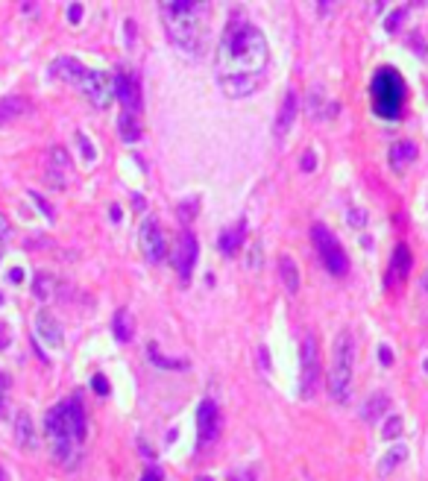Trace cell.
I'll list each match as a JSON object with an SVG mask.
<instances>
[{"label":"cell","instance_id":"obj_1","mask_svg":"<svg viewBox=\"0 0 428 481\" xmlns=\"http://www.w3.org/2000/svg\"><path fill=\"white\" fill-rule=\"evenodd\" d=\"M270 65L267 38L256 24L244 18H232L223 30L221 45L214 53V76L226 97L240 100L261 85Z\"/></svg>","mask_w":428,"mask_h":481},{"label":"cell","instance_id":"obj_2","mask_svg":"<svg viewBox=\"0 0 428 481\" xmlns=\"http://www.w3.org/2000/svg\"><path fill=\"white\" fill-rule=\"evenodd\" d=\"M159 15H161L164 30H168L170 45L182 56L200 59L205 53L208 21H212L208 3H196V0H161Z\"/></svg>","mask_w":428,"mask_h":481},{"label":"cell","instance_id":"obj_3","mask_svg":"<svg viewBox=\"0 0 428 481\" xmlns=\"http://www.w3.org/2000/svg\"><path fill=\"white\" fill-rule=\"evenodd\" d=\"M89 434V420H85V408L80 396L62 399L56 408L47 411L45 417V437L50 443L53 458L62 467H74L76 464V446L85 440Z\"/></svg>","mask_w":428,"mask_h":481},{"label":"cell","instance_id":"obj_4","mask_svg":"<svg viewBox=\"0 0 428 481\" xmlns=\"http://www.w3.org/2000/svg\"><path fill=\"white\" fill-rule=\"evenodd\" d=\"M352 376H355V335L343 329L335 337L332 346V367H328V396L337 405H346L349 393H352Z\"/></svg>","mask_w":428,"mask_h":481},{"label":"cell","instance_id":"obj_5","mask_svg":"<svg viewBox=\"0 0 428 481\" xmlns=\"http://www.w3.org/2000/svg\"><path fill=\"white\" fill-rule=\"evenodd\" d=\"M405 97H408V89H405V80L396 68L384 65V68L372 74L370 100H372V112L381 120H399L405 109Z\"/></svg>","mask_w":428,"mask_h":481},{"label":"cell","instance_id":"obj_6","mask_svg":"<svg viewBox=\"0 0 428 481\" xmlns=\"http://www.w3.org/2000/svg\"><path fill=\"white\" fill-rule=\"evenodd\" d=\"M311 240H314V249L320 256L323 267L332 273V276H346L349 273V256L346 249L340 247V240L335 238V232L328 229L326 223H314L311 226Z\"/></svg>","mask_w":428,"mask_h":481},{"label":"cell","instance_id":"obj_7","mask_svg":"<svg viewBox=\"0 0 428 481\" xmlns=\"http://www.w3.org/2000/svg\"><path fill=\"white\" fill-rule=\"evenodd\" d=\"M300 393L305 399H311L317 393V385H320V344H317L314 335L302 337L300 346Z\"/></svg>","mask_w":428,"mask_h":481},{"label":"cell","instance_id":"obj_8","mask_svg":"<svg viewBox=\"0 0 428 481\" xmlns=\"http://www.w3.org/2000/svg\"><path fill=\"white\" fill-rule=\"evenodd\" d=\"M138 244H141V253L150 265H161L168 258V235L164 229L153 221V217H144L138 226Z\"/></svg>","mask_w":428,"mask_h":481},{"label":"cell","instance_id":"obj_9","mask_svg":"<svg viewBox=\"0 0 428 481\" xmlns=\"http://www.w3.org/2000/svg\"><path fill=\"white\" fill-rule=\"evenodd\" d=\"M82 94L89 97V103L97 106V109H106L109 103L115 100V74H106V71H97V68H89L80 82Z\"/></svg>","mask_w":428,"mask_h":481},{"label":"cell","instance_id":"obj_10","mask_svg":"<svg viewBox=\"0 0 428 481\" xmlns=\"http://www.w3.org/2000/svg\"><path fill=\"white\" fill-rule=\"evenodd\" d=\"M221 408H217L214 399H203L200 408H196V446H212L217 440V434H221Z\"/></svg>","mask_w":428,"mask_h":481},{"label":"cell","instance_id":"obj_11","mask_svg":"<svg viewBox=\"0 0 428 481\" xmlns=\"http://www.w3.org/2000/svg\"><path fill=\"white\" fill-rule=\"evenodd\" d=\"M196 253H200V247H196V238L194 232H185L177 238V244H173V253H170V261H173V267H177L179 273V279L182 282H191L194 276V265H196Z\"/></svg>","mask_w":428,"mask_h":481},{"label":"cell","instance_id":"obj_12","mask_svg":"<svg viewBox=\"0 0 428 481\" xmlns=\"http://www.w3.org/2000/svg\"><path fill=\"white\" fill-rule=\"evenodd\" d=\"M115 97L124 106V112H141V82L133 71L117 68L115 71Z\"/></svg>","mask_w":428,"mask_h":481},{"label":"cell","instance_id":"obj_13","mask_svg":"<svg viewBox=\"0 0 428 481\" xmlns=\"http://www.w3.org/2000/svg\"><path fill=\"white\" fill-rule=\"evenodd\" d=\"M296 112H300V97H296L293 89L284 91V100L279 106V115H276V124H273V135L276 138H284L291 133L293 120H296Z\"/></svg>","mask_w":428,"mask_h":481},{"label":"cell","instance_id":"obj_14","mask_svg":"<svg viewBox=\"0 0 428 481\" xmlns=\"http://www.w3.org/2000/svg\"><path fill=\"white\" fill-rule=\"evenodd\" d=\"M411 261H414V256H411L408 244H396V249H393V256H390V267H387V276H384V285H393V282L408 279Z\"/></svg>","mask_w":428,"mask_h":481},{"label":"cell","instance_id":"obj_15","mask_svg":"<svg viewBox=\"0 0 428 481\" xmlns=\"http://www.w3.org/2000/svg\"><path fill=\"white\" fill-rule=\"evenodd\" d=\"M85 71H89V68H85L76 56H59L56 62L50 65V74L56 76V80H62V82H71V85H80Z\"/></svg>","mask_w":428,"mask_h":481},{"label":"cell","instance_id":"obj_16","mask_svg":"<svg viewBox=\"0 0 428 481\" xmlns=\"http://www.w3.org/2000/svg\"><path fill=\"white\" fill-rule=\"evenodd\" d=\"M68 170H71L68 153H65L62 147H53L50 159H47V182L53 185V188H62V185L68 182Z\"/></svg>","mask_w":428,"mask_h":481},{"label":"cell","instance_id":"obj_17","mask_svg":"<svg viewBox=\"0 0 428 481\" xmlns=\"http://www.w3.org/2000/svg\"><path fill=\"white\" fill-rule=\"evenodd\" d=\"M36 335L47 346H53V349L62 346V326L56 323V317H53L50 311H38V317H36Z\"/></svg>","mask_w":428,"mask_h":481},{"label":"cell","instance_id":"obj_18","mask_svg":"<svg viewBox=\"0 0 428 481\" xmlns=\"http://www.w3.org/2000/svg\"><path fill=\"white\" fill-rule=\"evenodd\" d=\"M244 235H247V221H238L235 226H226L221 232V238H217V249H221L226 258L235 256L240 249V244H244Z\"/></svg>","mask_w":428,"mask_h":481},{"label":"cell","instance_id":"obj_19","mask_svg":"<svg viewBox=\"0 0 428 481\" xmlns=\"http://www.w3.org/2000/svg\"><path fill=\"white\" fill-rule=\"evenodd\" d=\"M414 159H416V144H414V141H396V144L390 147V153H387V161H390V168L396 173H402Z\"/></svg>","mask_w":428,"mask_h":481},{"label":"cell","instance_id":"obj_20","mask_svg":"<svg viewBox=\"0 0 428 481\" xmlns=\"http://www.w3.org/2000/svg\"><path fill=\"white\" fill-rule=\"evenodd\" d=\"M27 109H30V103L24 100V97H3V100H0V126L21 118Z\"/></svg>","mask_w":428,"mask_h":481},{"label":"cell","instance_id":"obj_21","mask_svg":"<svg viewBox=\"0 0 428 481\" xmlns=\"http://www.w3.org/2000/svg\"><path fill=\"white\" fill-rule=\"evenodd\" d=\"M112 335L117 337L120 344H129V341H133V314H129L126 309L115 311V317H112Z\"/></svg>","mask_w":428,"mask_h":481},{"label":"cell","instance_id":"obj_22","mask_svg":"<svg viewBox=\"0 0 428 481\" xmlns=\"http://www.w3.org/2000/svg\"><path fill=\"white\" fill-rule=\"evenodd\" d=\"M15 437H18V443L24 446V449H36V429H32V420H30V414H18V420H15Z\"/></svg>","mask_w":428,"mask_h":481},{"label":"cell","instance_id":"obj_23","mask_svg":"<svg viewBox=\"0 0 428 481\" xmlns=\"http://www.w3.org/2000/svg\"><path fill=\"white\" fill-rule=\"evenodd\" d=\"M279 276L284 282V288H288V293L300 291V270H296V261L291 256H282L279 258Z\"/></svg>","mask_w":428,"mask_h":481},{"label":"cell","instance_id":"obj_24","mask_svg":"<svg viewBox=\"0 0 428 481\" xmlns=\"http://www.w3.org/2000/svg\"><path fill=\"white\" fill-rule=\"evenodd\" d=\"M387 393H372V396L367 399V405L361 408V417H364V423H376L384 411H387Z\"/></svg>","mask_w":428,"mask_h":481},{"label":"cell","instance_id":"obj_25","mask_svg":"<svg viewBox=\"0 0 428 481\" xmlns=\"http://www.w3.org/2000/svg\"><path fill=\"white\" fill-rule=\"evenodd\" d=\"M117 129H120V138L126 141V144H135V141L141 138V126L133 112H124L117 118Z\"/></svg>","mask_w":428,"mask_h":481},{"label":"cell","instance_id":"obj_26","mask_svg":"<svg viewBox=\"0 0 428 481\" xmlns=\"http://www.w3.org/2000/svg\"><path fill=\"white\" fill-rule=\"evenodd\" d=\"M405 458H408V446H393V449L379 461V476H390Z\"/></svg>","mask_w":428,"mask_h":481},{"label":"cell","instance_id":"obj_27","mask_svg":"<svg viewBox=\"0 0 428 481\" xmlns=\"http://www.w3.org/2000/svg\"><path fill=\"white\" fill-rule=\"evenodd\" d=\"M32 293H36V300H50L53 297V276L50 273H36V279H32Z\"/></svg>","mask_w":428,"mask_h":481},{"label":"cell","instance_id":"obj_28","mask_svg":"<svg viewBox=\"0 0 428 481\" xmlns=\"http://www.w3.org/2000/svg\"><path fill=\"white\" fill-rule=\"evenodd\" d=\"M147 353H150V358H153V364H156V367H168V370H188V361H173V358H164V355H159L156 344H150V346H147Z\"/></svg>","mask_w":428,"mask_h":481},{"label":"cell","instance_id":"obj_29","mask_svg":"<svg viewBox=\"0 0 428 481\" xmlns=\"http://www.w3.org/2000/svg\"><path fill=\"white\" fill-rule=\"evenodd\" d=\"M402 425H405V420L399 417V414H393V417H387V423H384L381 437H384V440H393V437H399V434H402Z\"/></svg>","mask_w":428,"mask_h":481},{"label":"cell","instance_id":"obj_30","mask_svg":"<svg viewBox=\"0 0 428 481\" xmlns=\"http://www.w3.org/2000/svg\"><path fill=\"white\" fill-rule=\"evenodd\" d=\"M405 15H408V9H396V12H390V15H387V21H384V30H387V32H396Z\"/></svg>","mask_w":428,"mask_h":481},{"label":"cell","instance_id":"obj_31","mask_svg":"<svg viewBox=\"0 0 428 481\" xmlns=\"http://www.w3.org/2000/svg\"><path fill=\"white\" fill-rule=\"evenodd\" d=\"M300 168H302L305 173H311V170L317 168V156H314V150H305V153H302V159H300Z\"/></svg>","mask_w":428,"mask_h":481},{"label":"cell","instance_id":"obj_32","mask_svg":"<svg viewBox=\"0 0 428 481\" xmlns=\"http://www.w3.org/2000/svg\"><path fill=\"white\" fill-rule=\"evenodd\" d=\"M91 388H94L97 393H100V396H106V393H109V385H106V376H103V373H97V376L91 379Z\"/></svg>","mask_w":428,"mask_h":481},{"label":"cell","instance_id":"obj_33","mask_svg":"<svg viewBox=\"0 0 428 481\" xmlns=\"http://www.w3.org/2000/svg\"><path fill=\"white\" fill-rule=\"evenodd\" d=\"M349 223H352V226H364V223H367V212L349 209Z\"/></svg>","mask_w":428,"mask_h":481},{"label":"cell","instance_id":"obj_34","mask_svg":"<svg viewBox=\"0 0 428 481\" xmlns=\"http://www.w3.org/2000/svg\"><path fill=\"white\" fill-rule=\"evenodd\" d=\"M68 21H71V24H80V21H82V3H71L68 6Z\"/></svg>","mask_w":428,"mask_h":481},{"label":"cell","instance_id":"obj_35","mask_svg":"<svg viewBox=\"0 0 428 481\" xmlns=\"http://www.w3.org/2000/svg\"><path fill=\"white\" fill-rule=\"evenodd\" d=\"M379 361H381L384 367H390V364H393V349L381 344V346H379Z\"/></svg>","mask_w":428,"mask_h":481},{"label":"cell","instance_id":"obj_36","mask_svg":"<svg viewBox=\"0 0 428 481\" xmlns=\"http://www.w3.org/2000/svg\"><path fill=\"white\" fill-rule=\"evenodd\" d=\"M9 235H12V223L6 221V214L0 212V240H6Z\"/></svg>","mask_w":428,"mask_h":481},{"label":"cell","instance_id":"obj_37","mask_svg":"<svg viewBox=\"0 0 428 481\" xmlns=\"http://www.w3.org/2000/svg\"><path fill=\"white\" fill-rule=\"evenodd\" d=\"M141 481H161V469L159 467H150L144 476H141Z\"/></svg>","mask_w":428,"mask_h":481},{"label":"cell","instance_id":"obj_38","mask_svg":"<svg viewBox=\"0 0 428 481\" xmlns=\"http://www.w3.org/2000/svg\"><path fill=\"white\" fill-rule=\"evenodd\" d=\"M30 197H32V200H36V203H38V209H41V212H45L47 217H53V209H50V205H47L45 200H41V197H38L36 191H30Z\"/></svg>","mask_w":428,"mask_h":481},{"label":"cell","instance_id":"obj_39","mask_svg":"<svg viewBox=\"0 0 428 481\" xmlns=\"http://www.w3.org/2000/svg\"><path fill=\"white\" fill-rule=\"evenodd\" d=\"M76 141H80V144H82V150H85V156L91 159V156H94V147L89 144V138H85V135H76Z\"/></svg>","mask_w":428,"mask_h":481},{"label":"cell","instance_id":"obj_40","mask_svg":"<svg viewBox=\"0 0 428 481\" xmlns=\"http://www.w3.org/2000/svg\"><path fill=\"white\" fill-rule=\"evenodd\" d=\"M9 282H24V270H9Z\"/></svg>","mask_w":428,"mask_h":481},{"label":"cell","instance_id":"obj_41","mask_svg":"<svg viewBox=\"0 0 428 481\" xmlns=\"http://www.w3.org/2000/svg\"><path fill=\"white\" fill-rule=\"evenodd\" d=\"M258 261H261V247H258V249H252V256H249V267H258Z\"/></svg>","mask_w":428,"mask_h":481},{"label":"cell","instance_id":"obj_42","mask_svg":"<svg viewBox=\"0 0 428 481\" xmlns=\"http://www.w3.org/2000/svg\"><path fill=\"white\" fill-rule=\"evenodd\" d=\"M229 481H252V476L249 473H232V476H229Z\"/></svg>","mask_w":428,"mask_h":481},{"label":"cell","instance_id":"obj_43","mask_svg":"<svg viewBox=\"0 0 428 481\" xmlns=\"http://www.w3.org/2000/svg\"><path fill=\"white\" fill-rule=\"evenodd\" d=\"M6 344H9V335H6V326L0 323V349H3Z\"/></svg>","mask_w":428,"mask_h":481},{"label":"cell","instance_id":"obj_44","mask_svg":"<svg viewBox=\"0 0 428 481\" xmlns=\"http://www.w3.org/2000/svg\"><path fill=\"white\" fill-rule=\"evenodd\" d=\"M133 205H135V209H144V197L135 194V197H133Z\"/></svg>","mask_w":428,"mask_h":481},{"label":"cell","instance_id":"obj_45","mask_svg":"<svg viewBox=\"0 0 428 481\" xmlns=\"http://www.w3.org/2000/svg\"><path fill=\"white\" fill-rule=\"evenodd\" d=\"M420 285H423V291L428 293V267H425V273H423V279H420Z\"/></svg>","mask_w":428,"mask_h":481},{"label":"cell","instance_id":"obj_46","mask_svg":"<svg viewBox=\"0 0 428 481\" xmlns=\"http://www.w3.org/2000/svg\"><path fill=\"white\" fill-rule=\"evenodd\" d=\"M109 212H112V221L117 223V221H120V209H117V205H112V209H109Z\"/></svg>","mask_w":428,"mask_h":481},{"label":"cell","instance_id":"obj_47","mask_svg":"<svg viewBox=\"0 0 428 481\" xmlns=\"http://www.w3.org/2000/svg\"><path fill=\"white\" fill-rule=\"evenodd\" d=\"M3 393H6V376L0 373V396H3Z\"/></svg>","mask_w":428,"mask_h":481},{"label":"cell","instance_id":"obj_48","mask_svg":"<svg viewBox=\"0 0 428 481\" xmlns=\"http://www.w3.org/2000/svg\"><path fill=\"white\" fill-rule=\"evenodd\" d=\"M3 414H6V399L0 396V417H3Z\"/></svg>","mask_w":428,"mask_h":481},{"label":"cell","instance_id":"obj_49","mask_svg":"<svg viewBox=\"0 0 428 481\" xmlns=\"http://www.w3.org/2000/svg\"><path fill=\"white\" fill-rule=\"evenodd\" d=\"M0 481H6V469L3 467H0Z\"/></svg>","mask_w":428,"mask_h":481},{"label":"cell","instance_id":"obj_50","mask_svg":"<svg viewBox=\"0 0 428 481\" xmlns=\"http://www.w3.org/2000/svg\"><path fill=\"white\" fill-rule=\"evenodd\" d=\"M196 481H212V478H196Z\"/></svg>","mask_w":428,"mask_h":481},{"label":"cell","instance_id":"obj_51","mask_svg":"<svg viewBox=\"0 0 428 481\" xmlns=\"http://www.w3.org/2000/svg\"><path fill=\"white\" fill-rule=\"evenodd\" d=\"M0 302H3V293H0Z\"/></svg>","mask_w":428,"mask_h":481}]
</instances>
